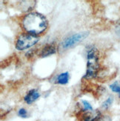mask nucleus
Returning <instances> with one entry per match:
<instances>
[{
    "mask_svg": "<svg viewBox=\"0 0 120 121\" xmlns=\"http://www.w3.org/2000/svg\"><path fill=\"white\" fill-rule=\"evenodd\" d=\"M48 26V20L45 17L37 12L29 13L22 19L23 28L28 34L36 36L42 34Z\"/></svg>",
    "mask_w": 120,
    "mask_h": 121,
    "instance_id": "1",
    "label": "nucleus"
},
{
    "mask_svg": "<svg viewBox=\"0 0 120 121\" xmlns=\"http://www.w3.org/2000/svg\"><path fill=\"white\" fill-rule=\"evenodd\" d=\"M88 34H89V33L85 31V32L77 33L68 36L62 41V43H61L62 48L63 49H68L72 48L76 44L79 43L82 40H84L88 36Z\"/></svg>",
    "mask_w": 120,
    "mask_h": 121,
    "instance_id": "4",
    "label": "nucleus"
},
{
    "mask_svg": "<svg viewBox=\"0 0 120 121\" xmlns=\"http://www.w3.org/2000/svg\"><path fill=\"white\" fill-rule=\"evenodd\" d=\"M87 71L84 78L91 79L95 78L99 70L98 51L95 46L88 47L87 51Z\"/></svg>",
    "mask_w": 120,
    "mask_h": 121,
    "instance_id": "2",
    "label": "nucleus"
},
{
    "mask_svg": "<svg viewBox=\"0 0 120 121\" xmlns=\"http://www.w3.org/2000/svg\"><path fill=\"white\" fill-rule=\"evenodd\" d=\"M18 114H19V116L21 117H27V115H28V112L25 109V108H20L19 110V112H18Z\"/></svg>",
    "mask_w": 120,
    "mask_h": 121,
    "instance_id": "12",
    "label": "nucleus"
},
{
    "mask_svg": "<svg viewBox=\"0 0 120 121\" xmlns=\"http://www.w3.org/2000/svg\"><path fill=\"white\" fill-rule=\"evenodd\" d=\"M118 28H119V31L120 32V20L119 21V23H118Z\"/></svg>",
    "mask_w": 120,
    "mask_h": 121,
    "instance_id": "13",
    "label": "nucleus"
},
{
    "mask_svg": "<svg viewBox=\"0 0 120 121\" xmlns=\"http://www.w3.org/2000/svg\"><path fill=\"white\" fill-rule=\"evenodd\" d=\"M56 52V48L54 43L47 44L43 47V48L41 50L40 56L41 57H46L50 55L54 54Z\"/></svg>",
    "mask_w": 120,
    "mask_h": 121,
    "instance_id": "6",
    "label": "nucleus"
},
{
    "mask_svg": "<svg viewBox=\"0 0 120 121\" xmlns=\"http://www.w3.org/2000/svg\"><path fill=\"white\" fill-rule=\"evenodd\" d=\"M113 97H109L103 103L102 106V108L105 110H107L109 108L111 107V106L113 103Z\"/></svg>",
    "mask_w": 120,
    "mask_h": 121,
    "instance_id": "9",
    "label": "nucleus"
},
{
    "mask_svg": "<svg viewBox=\"0 0 120 121\" xmlns=\"http://www.w3.org/2000/svg\"><path fill=\"white\" fill-rule=\"evenodd\" d=\"M82 105H83V111L84 112H91L93 111V107L90 104L89 102H87V100H82Z\"/></svg>",
    "mask_w": 120,
    "mask_h": 121,
    "instance_id": "10",
    "label": "nucleus"
},
{
    "mask_svg": "<svg viewBox=\"0 0 120 121\" xmlns=\"http://www.w3.org/2000/svg\"><path fill=\"white\" fill-rule=\"evenodd\" d=\"M110 88L112 90V91L117 93L120 95V85L117 82H115L110 85Z\"/></svg>",
    "mask_w": 120,
    "mask_h": 121,
    "instance_id": "11",
    "label": "nucleus"
},
{
    "mask_svg": "<svg viewBox=\"0 0 120 121\" xmlns=\"http://www.w3.org/2000/svg\"><path fill=\"white\" fill-rule=\"evenodd\" d=\"M39 97H40V94L37 90H36V89H31L25 96L24 99L25 103H27L28 104H31L33 102H35L38 98H39Z\"/></svg>",
    "mask_w": 120,
    "mask_h": 121,
    "instance_id": "5",
    "label": "nucleus"
},
{
    "mask_svg": "<svg viewBox=\"0 0 120 121\" xmlns=\"http://www.w3.org/2000/svg\"><path fill=\"white\" fill-rule=\"evenodd\" d=\"M69 80L68 72H64L58 75L56 78V82L60 85H66Z\"/></svg>",
    "mask_w": 120,
    "mask_h": 121,
    "instance_id": "7",
    "label": "nucleus"
},
{
    "mask_svg": "<svg viewBox=\"0 0 120 121\" xmlns=\"http://www.w3.org/2000/svg\"><path fill=\"white\" fill-rule=\"evenodd\" d=\"M92 121H112V119L109 115H104L100 112L93 119Z\"/></svg>",
    "mask_w": 120,
    "mask_h": 121,
    "instance_id": "8",
    "label": "nucleus"
},
{
    "mask_svg": "<svg viewBox=\"0 0 120 121\" xmlns=\"http://www.w3.org/2000/svg\"><path fill=\"white\" fill-rule=\"evenodd\" d=\"M39 37L36 35L28 33L20 34L16 43V48L19 51L28 49L38 43Z\"/></svg>",
    "mask_w": 120,
    "mask_h": 121,
    "instance_id": "3",
    "label": "nucleus"
}]
</instances>
